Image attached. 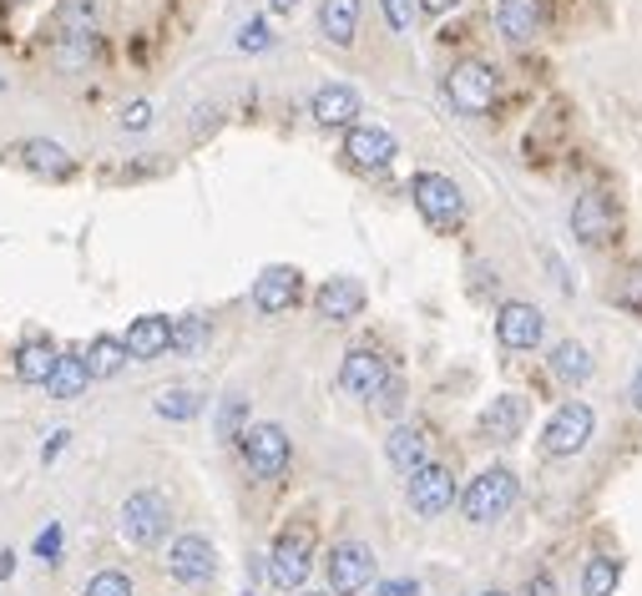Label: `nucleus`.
I'll return each mask as SVG.
<instances>
[{
    "label": "nucleus",
    "mask_w": 642,
    "mask_h": 596,
    "mask_svg": "<svg viewBox=\"0 0 642 596\" xmlns=\"http://www.w3.org/2000/svg\"><path fill=\"white\" fill-rule=\"evenodd\" d=\"M102 30H106V0H61L51 21V61L56 72L81 76L91 61L102 56Z\"/></svg>",
    "instance_id": "f257e3e1"
},
{
    "label": "nucleus",
    "mask_w": 642,
    "mask_h": 596,
    "mask_svg": "<svg viewBox=\"0 0 642 596\" xmlns=\"http://www.w3.org/2000/svg\"><path fill=\"white\" fill-rule=\"evenodd\" d=\"M410 198H415V213L430 223V233H461L470 218L461 182L445 173H430V167L410 177Z\"/></svg>",
    "instance_id": "f03ea898"
},
{
    "label": "nucleus",
    "mask_w": 642,
    "mask_h": 596,
    "mask_svg": "<svg viewBox=\"0 0 642 596\" xmlns=\"http://www.w3.org/2000/svg\"><path fill=\"white\" fill-rule=\"evenodd\" d=\"M516 495H521V480L512 466H486L481 475L461 491V516L470 525H496L501 516H512Z\"/></svg>",
    "instance_id": "7ed1b4c3"
},
{
    "label": "nucleus",
    "mask_w": 642,
    "mask_h": 596,
    "mask_svg": "<svg viewBox=\"0 0 642 596\" xmlns=\"http://www.w3.org/2000/svg\"><path fill=\"white\" fill-rule=\"evenodd\" d=\"M314 571V525L309 521H289L268 546V582L278 592H299Z\"/></svg>",
    "instance_id": "20e7f679"
},
{
    "label": "nucleus",
    "mask_w": 642,
    "mask_h": 596,
    "mask_svg": "<svg viewBox=\"0 0 642 596\" xmlns=\"http://www.w3.org/2000/svg\"><path fill=\"white\" fill-rule=\"evenodd\" d=\"M117 525L137 551H152V546H162L167 531H173V506H167L162 491H131L127 500H122Z\"/></svg>",
    "instance_id": "39448f33"
},
{
    "label": "nucleus",
    "mask_w": 642,
    "mask_h": 596,
    "mask_svg": "<svg viewBox=\"0 0 642 596\" xmlns=\"http://www.w3.org/2000/svg\"><path fill=\"white\" fill-rule=\"evenodd\" d=\"M238 455H243V466H249L253 480H278L284 470H289V460H293L289 430L274 424V420L249 424V430L238 435Z\"/></svg>",
    "instance_id": "423d86ee"
},
{
    "label": "nucleus",
    "mask_w": 642,
    "mask_h": 596,
    "mask_svg": "<svg viewBox=\"0 0 642 596\" xmlns=\"http://www.w3.org/2000/svg\"><path fill=\"white\" fill-rule=\"evenodd\" d=\"M597 435V415L592 405L582 400H567L562 409H552V420L541 424V455H556V460H567V455H582Z\"/></svg>",
    "instance_id": "0eeeda50"
},
{
    "label": "nucleus",
    "mask_w": 642,
    "mask_h": 596,
    "mask_svg": "<svg viewBox=\"0 0 642 596\" xmlns=\"http://www.w3.org/2000/svg\"><path fill=\"white\" fill-rule=\"evenodd\" d=\"M501 97V76L486 66V61H461L451 76H445V102L461 112V117H486Z\"/></svg>",
    "instance_id": "6e6552de"
},
{
    "label": "nucleus",
    "mask_w": 642,
    "mask_h": 596,
    "mask_svg": "<svg viewBox=\"0 0 642 596\" xmlns=\"http://www.w3.org/2000/svg\"><path fill=\"white\" fill-rule=\"evenodd\" d=\"M324 576H329V596H360L369 582H375V551L369 541H335L329 556H324Z\"/></svg>",
    "instance_id": "1a4fd4ad"
},
{
    "label": "nucleus",
    "mask_w": 642,
    "mask_h": 596,
    "mask_svg": "<svg viewBox=\"0 0 642 596\" xmlns=\"http://www.w3.org/2000/svg\"><path fill=\"white\" fill-rule=\"evenodd\" d=\"M617 228H622V213H617L613 192L587 188L582 198L571 203V238L582 248H607L617 238Z\"/></svg>",
    "instance_id": "9d476101"
},
{
    "label": "nucleus",
    "mask_w": 642,
    "mask_h": 596,
    "mask_svg": "<svg viewBox=\"0 0 642 596\" xmlns=\"http://www.w3.org/2000/svg\"><path fill=\"white\" fill-rule=\"evenodd\" d=\"M167 576H173L177 586H207L213 576H218V551H213V541L198 536V531L173 536V546H167Z\"/></svg>",
    "instance_id": "9b49d317"
},
{
    "label": "nucleus",
    "mask_w": 642,
    "mask_h": 596,
    "mask_svg": "<svg viewBox=\"0 0 642 596\" xmlns=\"http://www.w3.org/2000/svg\"><path fill=\"white\" fill-rule=\"evenodd\" d=\"M405 500H410V510L415 516H445V510L461 500L455 495V475H451V466H440V460H425L415 475H405Z\"/></svg>",
    "instance_id": "f8f14e48"
},
{
    "label": "nucleus",
    "mask_w": 642,
    "mask_h": 596,
    "mask_svg": "<svg viewBox=\"0 0 642 596\" xmlns=\"http://www.w3.org/2000/svg\"><path fill=\"white\" fill-rule=\"evenodd\" d=\"M253 308L259 314H289L299 299H304V274L293 268V263H274V268H263L253 278Z\"/></svg>",
    "instance_id": "ddd939ff"
},
{
    "label": "nucleus",
    "mask_w": 642,
    "mask_h": 596,
    "mask_svg": "<svg viewBox=\"0 0 642 596\" xmlns=\"http://www.w3.org/2000/svg\"><path fill=\"white\" fill-rule=\"evenodd\" d=\"M526 420H531V400H526L521 390H506L481 409L476 430H481V440H491V445H512V440L526 430Z\"/></svg>",
    "instance_id": "4468645a"
},
{
    "label": "nucleus",
    "mask_w": 642,
    "mask_h": 596,
    "mask_svg": "<svg viewBox=\"0 0 642 596\" xmlns=\"http://www.w3.org/2000/svg\"><path fill=\"white\" fill-rule=\"evenodd\" d=\"M496 339H501V350H512V354L537 350L541 339H546V319H541V308H537V304H526V299H512V304H501V314H496Z\"/></svg>",
    "instance_id": "2eb2a0df"
},
{
    "label": "nucleus",
    "mask_w": 642,
    "mask_h": 596,
    "mask_svg": "<svg viewBox=\"0 0 642 596\" xmlns=\"http://www.w3.org/2000/svg\"><path fill=\"white\" fill-rule=\"evenodd\" d=\"M344 157L360 173H380V167H390L400 157V142L385 127H344Z\"/></svg>",
    "instance_id": "dca6fc26"
},
{
    "label": "nucleus",
    "mask_w": 642,
    "mask_h": 596,
    "mask_svg": "<svg viewBox=\"0 0 642 596\" xmlns=\"http://www.w3.org/2000/svg\"><path fill=\"white\" fill-rule=\"evenodd\" d=\"M385 460H390L400 475H415V470L430 460V424H415V420L390 424V435H385Z\"/></svg>",
    "instance_id": "f3484780"
},
{
    "label": "nucleus",
    "mask_w": 642,
    "mask_h": 596,
    "mask_svg": "<svg viewBox=\"0 0 642 596\" xmlns=\"http://www.w3.org/2000/svg\"><path fill=\"white\" fill-rule=\"evenodd\" d=\"M385 375H390L385 354L369 350V344H360V350H350V354H344V364H339V390L354 394V400H369V394L380 390Z\"/></svg>",
    "instance_id": "a211bd4d"
},
{
    "label": "nucleus",
    "mask_w": 642,
    "mask_h": 596,
    "mask_svg": "<svg viewBox=\"0 0 642 596\" xmlns=\"http://www.w3.org/2000/svg\"><path fill=\"white\" fill-rule=\"evenodd\" d=\"M122 344H127V359H137V364L162 359V354L173 350V319L167 314H142V319L127 324Z\"/></svg>",
    "instance_id": "6ab92c4d"
},
{
    "label": "nucleus",
    "mask_w": 642,
    "mask_h": 596,
    "mask_svg": "<svg viewBox=\"0 0 642 596\" xmlns=\"http://www.w3.org/2000/svg\"><path fill=\"white\" fill-rule=\"evenodd\" d=\"M314 308H319V319H329V324H350L354 314L365 308V283L350 274L324 278L319 293H314Z\"/></svg>",
    "instance_id": "aec40b11"
},
{
    "label": "nucleus",
    "mask_w": 642,
    "mask_h": 596,
    "mask_svg": "<svg viewBox=\"0 0 642 596\" xmlns=\"http://www.w3.org/2000/svg\"><path fill=\"white\" fill-rule=\"evenodd\" d=\"M15 157H21L26 173L46 177V182H66L76 173V157L61 142H51V137H26V142L15 147Z\"/></svg>",
    "instance_id": "412c9836"
},
{
    "label": "nucleus",
    "mask_w": 642,
    "mask_h": 596,
    "mask_svg": "<svg viewBox=\"0 0 642 596\" xmlns=\"http://www.w3.org/2000/svg\"><path fill=\"white\" fill-rule=\"evenodd\" d=\"M309 117L319 122V127H354L360 117V91L344 87V81H329L309 97Z\"/></svg>",
    "instance_id": "4be33fe9"
},
{
    "label": "nucleus",
    "mask_w": 642,
    "mask_h": 596,
    "mask_svg": "<svg viewBox=\"0 0 642 596\" xmlns=\"http://www.w3.org/2000/svg\"><path fill=\"white\" fill-rule=\"evenodd\" d=\"M541 21H546V5H541V0H496V30H501V41L526 46L541 30Z\"/></svg>",
    "instance_id": "5701e85b"
},
{
    "label": "nucleus",
    "mask_w": 642,
    "mask_h": 596,
    "mask_svg": "<svg viewBox=\"0 0 642 596\" xmlns=\"http://www.w3.org/2000/svg\"><path fill=\"white\" fill-rule=\"evenodd\" d=\"M546 364H552V375L562 379V384H571V390H582L587 379H592V369H597V359H592V350H587L582 339H562V344H552Z\"/></svg>",
    "instance_id": "b1692460"
},
{
    "label": "nucleus",
    "mask_w": 642,
    "mask_h": 596,
    "mask_svg": "<svg viewBox=\"0 0 642 596\" xmlns=\"http://www.w3.org/2000/svg\"><path fill=\"white\" fill-rule=\"evenodd\" d=\"M360 11H365V0H324L319 5V30L329 46H354V30H360Z\"/></svg>",
    "instance_id": "393cba45"
},
{
    "label": "nucleus",
    "mask_w": 642,
    "mask_h": 596,
    "mask_svg": "<svg viewBox=\"0 0 642 596\" xmlns=\"http://www.w3.org/2000/svg\"><path fill=\"white\" fill-rule=\"evenodd\" d=\"M56 359H61V350L51 344V339H26V344L15 350V379H21V384H41L46 390V379H51Z\"/></svg>",
    "instance_id": "a878e982"
},
{
    "label": "nucleus",
    "mask_w": 642,
    "mask_h": 596,
    "mask_svg": "<svg viewBox=\"0 0 642 596\" xmlns=\"http://www.w3.org/2000/svg\"><path fill=\"white\" fill-rule=\"evenodd\" d=\"M81 364H87L91 379H112L127 369V344H122L117 334H97L87 344V354H81Z\"/></svg>",
    "instance_id": "bb28decb"
},
{
    "label": "nucleus",
    "mask_w": 642,
    "mask_h": 596,
    "mask_svg": "<svg viewBox=\"0 0 642 596\" xmlns=\"http://www.w3.org/2000/svg\"><path fill=\"white\" fill-rule=\"evenodd\" d=\"M87 384H91V375H87V364H81V354H61L51 379H46V394L51 400H81Z\"/></svg>",
    "instance_id": "cd10ccee"
},
{
    "label": "nucleus",
    "mask_w": 642,
    "mask_h": 596,
    "mask_svg": "<svg viewBox=\"0 0 642 596\" xmlns=\"http://www.w3.org/2000/svg\"><path fill=\"white\" fill-rule=\"evenodd\" d=\"M207 339H213V324H207L203 314H182V319H173V350H167V354L192 359V354L207 350Z\"/></svg>",
    "instance_id": "c85d7f7f"
},
{
    "label": "nucleus",
    "mask_w": 642,
    "mask_h": 596,
    "mask_svg": "<svg viewBox=\"0 0 642 596\" xmlns=\"http://www.w3.org/2000/svg\"><path fill=\"white\" fill-rule=\"evenodd\" d=\"M617 582H622L617 556H592L582 567V596H617Z\"/></svg>",
    "instance_id": "c756f323"
},
{
    "label": "nucleus",
    "mask_w": 642,
    "mask_h": 596,
    "mask_svg": "<svg viewBox=\"0 0 642 596\" xmlns=\"http://www.w3.org/2000/svg\"><path fill=\"white\" fill-rule=\"evenodd\" d=\"M365 405L375 409V420L400 424V415H405V379H400V375H385V379H380V390L369 394Z\"/></svg>",
    "instance_id": "7c9ffc66"
},
{
    "label": "nucleus",
    "mask_w": 642,
    "mask_h": 596,
    "mask_svg": "<svg viewBox=\"0 0 642 596\" xmlns=\"http://www.w3.org/2000/svg\"><path fill=\"white\" fill-rule=\"evenodd\" d=\"M152 409H158L162 420H192V415H203V394L173 384V390H162L158 400H152Z\"/></svg>",
    "instance_id": "2f4dec72"
},
{
    "label": "nucleus",
    "mask_w": 642,
    "mask_h": 596,
    "mask_svg": "<svg viewBox=\"0 0 642 596\" xmlns=\"http://www.w3.org/2000/svg\"><path fill=\"white\" fill-rule=\"evenodd\" d=\"M243 430H249V400H243V394H223V405H218V440H223V445H238Z\"/></svg>",
    "instance_id": "473e14b6"
},
{
    "label": "nucleus",
    "mask_w": 642,
    "mask_h": 596,
    "mask_svg": "<svg viewBox=\"0 0 642 596\" xmlns=\"http://www.w3.org/2000/svg\"><path fill=\"white\" fill-rule=\"evenodd\" d=\"M81 596H137V592H131V576H127V571L106 567V571H97V576H91Z\"/></svg>",
    "instance_id": "72a5a7b5"
},
{
    "label": "nucleus",
    "mask_w": 642,
    "mask_h": 596,
    "mask_svg": "<svg viewBox=\"0 0 642 596\" xmlns=\"http://www.w3.org/2000/svg\"><path fill=\"white\" fill-rule=\"evenodd\" d=\"M263 46H274V30H268V15H253L249 26L238 30V51H263Z\"/></svg>",
    "instance_id": "f704fd0d"
},
{
    "label": "nucleus",
    "mask_w": 642,
    "mask_h": 596,
    "mask_svg": "<svg viewBox=\"0 0 642 596\" xmlns=\"http://www.w3.org/2000/svg\"><path fill=\"white\" fill-rule=\"evenodd\" d=\"M380 5H385L390 30H410V21H415V0H380Z\"/></svg>",
    "instance_id": "c9c22d12"
},
{
    "label": "nucleus",
    "mask_w": 642,
    "mask_h": 596,
    "mask_svg": "<svg viewBox=\"0 0 642 596\" xmlns=\"http://www.w3.org/2000/svg\"><path fill=\"white\" fill-rule=\"evenodd\" d=\"M122 127H127V131H147V127H152V102H127V106H122Z\"/></svg>",
    "instance_id": "e433bc0d"
},
{
    "label": "nucleus",
    "mask_w": 642,
    "mask_h": 596,
    "mask_svg": "<svg viewBox=\"0 0 642 596\" xmlns=\"http://www.w3.org/2000/svg\"><path fill=\"white\" fill-rule=\"evenodd\" d=\"M36 556H41V561H61V525L56 521L36 536Z\"/></svg>",
    "instance_id": "4c0bfd02"
},
{
    "label": "nucleus",
    "mask_w": 642,
    "mask_h": 596,
    "mask_svg": "<svg viewBox=\"0 0 642 596\" xmlns=\"http://www.w3.org/2000/svg\"><path fill=\"white\" fill-rule=\"evenodd\" d=\"M375 596H420V582L415 576H394V582H380Z\"/></svg>",
    "instance_id": "58836bf2"
},
{
    "label": "nucleus",
    "mask_w": 642,
    "mask_h": 596,
    "mask_svg": "<svg viewBox=\"0 0 642 596\" xmlns=\"http://www.w3.org/2000/svg\"><path fill=\"white\" fill-rule=\"evenodd\" d=\"M66 445H72V430H51V440H46V451H41V460L46 466H51V460H56L61 451H66Z\"/></svg>",
    "instance_id": "ea45409f"
},
{
    "label": "nucleus",
    "mask_w": 642,
    "mask_h": 596,
    "mask_svg": "<svg viewBox=\"0 0 642 596\" xmlns=\"http://www.w3.org/2000/svg\"><path fill=\"white\" fill-rule=\"evenodd\" d=\"M521 596H556V582L546 576V571H537V576L526 582V592H521Z\"/></svg>",
    "instance_id": "a19ab883"
},
{
    "label": "nucleus",
    "mask_w": 642,
    "mask_h": 596,
    "mask_svg": "<svg viewBox=\"0 0 642 596\" xmlns=\"http://www.w3.org/2000/svg\"><path fill=\"white\" fill-rule=\"evenodd\" d=\"M461 0H415V11L420 15H445V11H455Z\"/></svg>",
    "instance_id": "79ce46f5"
},
{
    "label": "nucleus",
    "mask_w": 642,
    "mask_h": 596,
    "mask_svg": "<svg viewBox=\"0 0 642 596\" xmlns=\"http://www.w3.org/2000/svg\"><path fill=\"white\" fill-rule=\"evenodd\" d=\"M268 11H274V15H293V11H299V0H268Z\"/></svg>",
    "instance_id": "37998d69"
},
{
    "label": "nucleus",
    "mask_w": 642,
    "mask_h": 596,
    "mask_svg": "<svg viewBox=\"0 0 642 596\" xmlns=\"http://www.w3.org/2000/svg\"><path fill=\"white\" fill-rule=\"evenodd\" d=\"M11 571H15V551H0V582H5Z\"/></svg>",
    "instance_id": "c03bdc74"
},
{
    "label": "nucleus",
    "mask_w": 642,
    "mask_h": 596,
    "mask_svg": "<svg viewBox=\"0 0 642 596\" xmlns=\"http://www.w3.org/2000/svg\"><path fill=\"white\" fill-rule=\"evenodd\" d=\"M632 405L642 409V364H638V375H632Z\"/></svg>",
    "instance_id": "a18cd8bd"
},
{
    "label": "nucleus",
    "mask_w": 642,
    "mask_h": 596,
    "mask_svg": "<svg viewBox=\"0 0 642 596\" xmlns=\"http://www.w3.org/2000/svg\"><path fill=\"white\" fill-rule=\"evenodd\" d=\"M481 596H512V592H481Z\"/></svg>",
    "instance_id": "49530a36"
},
{
    "label": "nucleus",
    "mask_w": 642,
    "mask_h": 596,
    "mask_svg": "<svg viewBox=\"0 0 642 596\" xmlns=\"http://www.w3.org/2000/svg\"><path fill=\"white\" fill-rule=\"evenodd\" d=\"M0 91H5V76H0Z\"/></svg>",
    "instance_id": "de8ad7c7"
},
{
    "label": "nucleus",
    "mask_w": 642,
    "mask_h": 596,
    "mask_svg": "<svg viewBox=\"0 0 642 596\" xmlns=\"http://www.w3.org/2000/svg\"><path fill=\"white\" fill-rule=\"evenodd\" d=\"M309 596H324V592H309Z\"/></svg>",
    "instance_id": "09e8293b"
},
{
    "label": "nucleus",
    "mask_w": 642,
    "mask_h": 596,
    "mask_svg": "<svg viewBox=\"0 0 642 596\" xmlns=\"http://www.w3.org/2000/svg\"><path fill=\"white\" fill-rule=\"evenodd\" d=\"M15 5H21V0H15Z\"/></svg>",
    "instance_id": "8fccbe9b"
}]
</instances>
